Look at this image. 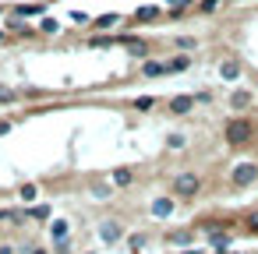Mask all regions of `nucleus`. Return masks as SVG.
Segmentation results:
<instances>
[{"instance_id": "obj_9", "label": "nucleus", "mask_w": 258, "mask_h": 254, "mask_svg": "<svg viewBox=\"0 0 258 254\" xmlns=\"http://www.w3.org/2000/svg\"><path fill=\"white\" fill-rule=\"evenodd\" d=\"M135 180V173L127 170V166H120V170H113V184H120V187H127Z\"/></svg>"}, {"instance_id": "obj_8", "label": "nucleus", "mask_w": 258, "mask_h": 254, "mask_svg": "<svg viewBox=\"0 0 258 254\" xmlns=\"http://www.w3.org/2000/svg\"><path fill=\"white\" fill-rule=\"evenodd\" d=\"M219 74H223V78H226V81H233V78H237V74H240V64H237V60H226V64H223V67H219Z\"/></svg>"}, {"instance_id": "obj_19", "label": "nucleus", "mask_w": 258, "mask_h": 254, "mask_svg": "<svg viewBox=\"0 0 258 254\" xmlns=\"http://www.w3.org/2000/svg\"><path fill=\"white\" fill-rule=\"evenodd\" d=\"M57 29H60V25H57L53 18H46V22H43V32H57Z\"/></svg>"}, {"instance_id": "obj_10", "label": "nucleus", "mask_w": 258, "mask_h": 254, "mask_svg": "<svg viewBox=\"0 0 258 254\" xmlns=\"http://www.w3.org/2000/svg\"><path fill=\"white\" fill-rule=\"evenodd\" d=\"M230 103H233V110H244V106L251 103V96H247V92H233V99H230Z\"/></svg>"}, {"instance_id": "obj_12", "label": "nucleus", "mask_w": 258, "mask_h": 254, "mask_svg": "<svg viewBox=\"0 0 258 254\" xmlns=\"http://www.w3.org/2000/svg\"><path fill=\"white\" fill-rule=\"evenodd\" d=\"M156 15H159V11H156V8H142V11H138V15H135V18H138V22H152V18H156Z\"/></svg>"}, {"instance_id": "obj_7", "label": "nucleus", "mask_w": 258, "mask_h": 254, "mask_svg": "<svg viewBox=\"0 0 258 254\" xmlns=\"http://www.w3.org/2000/svg\"><path fill=\"white\" fill-rule=\"evenodd\" d=\"M99 236L113 243V240H120V226H117V222H103V226H99Z\"/></svg>"}, {"instance_id": "obj_21", "label": "nucleus", "mask_w": 258, "mask_h": 254, "mask_svg": "<svg viewBox=\"0 0 258 254\" xmlns=\"http://www.w3.org/2000/svg\"><path fill=\"white\" fill-rule=\"evenodd\" d=\"M170 4H173V8H187V4H191V0H170Z\"/></svg>"}, {"instance_id": "obj_2", "label": "nucleus", "mask_w": 258, "mask_h": 254, "mask_svg": "<svg viewBox=\"0 0 258 254\" xmlns=\"http://www.w3.org/2000/svg\"><path fill=\"white\" fill-rule=\"evenodd\" d=\"M258 180V166L254 162H240V166H233V173H230V184L233 187H247V184H254Z\"/></svg>"}, {"instance_id": "obj_22", "label": "nucleus", "mask_w": 258, "mask_h": 254, "mask_svg": "<svg viewBox=\"0 0 258 254\" xmlns=\"http://www.w3.org/2000/svg\"><path fill=\"white\" fill-rule=\"evenodd\" d=\"M247 222H251V226H254V229H258V215H251V219H247Z\"/></svg>"}, {"instance_id": "obj_20", "label": "nucleus", "mask_w": 258, "mask_h": 254, "mask_svg": "<svg viewBox=\"0 0 258 254\" xmlns=\"http://www.w3.org/2000/svg\"><path fill=\"white\" fill-rule=\"evenodd\" d=\"M18 219V212H0V222H15Z\"/></svg>"}, {"instance_id": "obj_3", "label": "nucleus", "mask_w": 258, "mask_h": 254, "mask_svg": "<svg viewBox=\"0 0 258 254\" xmlns=\"http://www.w3.org/2000/svg\"><path fill=\"white\" fill-rule=\"evenodd\" d=\"M198 187H202V180H198L195 173H180V177L173 180V194H177V198H195Z\"/></svg>"}, {"instance_id": "obj_11", "label": "nucleus", "mask_w": 258, "mask_h": 254, "mask_svg": "<svg viewBox=\"0 0 258 254\" xmlns=\"http://www.w3.org/2000/svg\"><path fill=\"white\" fill-rule=\"evenodd\" d=\"M187 64H191V57H177V60H170V64H166V71H184Z\"/></svg>"}, {"instance_id": "obj_23", "label": "nucleus", "mask_w": 258, "mask_h": 254, "mask_svg": "<svg viewBox=\"0 0 258 254\" xmlns=\"http://www.w3.org/2000/svg\"><path fill=\"white\" fill-rule=\"evenodd\" d=\"M0 254H11V250H8V247H4V250H0Z\"/></svg>"}, {"instance_id": "obj_15", "label": "nucleus", "mask_w": 258, "mask_h": 254, "mask_svg": "<svg viewBox=\"0 0 258 254\" xmlns=\"http://www.w3.org/2000/svg\"><path fill=\"white\" fill-rule=\"evenodd\" d=\"M191 240V233L187 229H180V233H170V243H187Z\"/></svg>"}, {"instance_id": "obj_18", "label": "nucleus", "mask_w": 258, "mask_h": 254, "mask_svg": "<svg viewBox=\"0 0 258 254\" xmlns=\"http://www.w3.org/2000/svg\"><path fill=\"white\" fill-rule=\"evenodd\" d=\"M11 99H15V92H11V89H4V85H0V103H11Z\"/></svg>"}, {"instance_id": "obj_4", "label": "nucleus", "mask_w": 258, "mask_h": 254, "mask_svg": "<svg viewBox=\"0 0 258 254\" xmlns=\"http://www.w3.org/2000/svg\"><path fill=\"white\" fill-rule=\"evenodd\" d=\"M191 110H195V99H191V96H173V99H170V113H173V117H184V113H191Z\"/></svg>"}, {"instance_id": "obj_16", "label": "nucleus", "mask_w": 258, "mask_h": 254, "mask_svg": "<svg viewBox=\"0 0 258 254\" xmlns=\"http://www.w3.org/2000/svg\"><path fill=\"white\" fill-rule=\"evenodd\" d=\"M166 145H170V148H184V134H170Z\"/></svg>"}, {"instance_id": "obj_6", "label": "nucleus", "mask_w": 258, "mask_h": 254, "mask_svg": "<svg viewBox=\"0 0 258 254\" xmlns=\"http://www.w3.org/2000/svg\"><path fill=\"white\" fill-rule=\"evenodd\" d=\"M170 212H173V198H156V201H152V215L163 219V215H170Z\"/></svg>"}, {"instance_id": "obj_1", "label": "nucleus", "mask_w": 258, "mask_h": 254, "mask_svg": "<svg viewBox=\"0 0 258 254\" xmlns=\"http://www.w3.org/2000/svg\"><path fill=\"white\" fill-rule=\"evenodd\" d=\"M223 134H226V141H230V145H247V141H251V124L237 117V120H230V124H226V131H223Z\"/></svg>"}, {"instance_id": "obj_13", "label": "nucleus", "mask_w": 258, "mask_h": 254, "mask_svg": "<svg viewBox=\"0 0 258 254\" xmlns=\"http://www.w3.org/2000/svg\"><path fill=\"white\" fill-rule=\"evenodd\" d=\"M117 22H120L117 15H103V18H96V25H99V29H110V25H117Z\"/></svg>"}, {"instance_id": "obj_14", "label": "nucleus", "mask_w": 258, "mask_h": 254, "mask_svg": "<svg viewBox=\"0 0 258 254\" xmlns=\"http://www.w3.org/2000/svg\"><path fill=\"white\" fill-rule=\"evenodd\" d=\"M50 233H53L57 240H64V236H68V222H53V226H50Z\"/></svg>"}, {"instance_id": "obj_5", "label": "nucleus", "mask_w": 258, "mask_h": 254, "mask_svg": "<svg viewBox=\"0 0 258 254\" xmlns=\"http://www.w3.org/2000/svg\"><path fill=\"white\" fill-rule=\"evenodd\" d=\"M142 74H145V78H159V74H166V64H159V60H145V64H142Z\"/></svg>"}, {"instance_id": "obj_17", "label": "nucleus", "mask_w": 258, "mask_h": 254, "mask_svg": "<svg viewBox=\"0 0 258 254\" xmlns=\"http://www.w3.org/2000/svg\"><path fill=\"white\" fill-rule=\"evenodd\" d=\"M22 198L32 201V198H36V184H25V187H22Z\"/></svg>"}]
</instances>
